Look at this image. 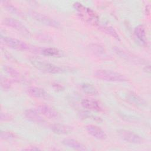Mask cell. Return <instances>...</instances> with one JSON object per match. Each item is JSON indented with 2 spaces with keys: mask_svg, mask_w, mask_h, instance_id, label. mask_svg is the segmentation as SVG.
<instances>
[{
  "mask_svg": "<svg viewBox=\"0 0 151 151\" xmlns=\"http://www.w3.org/2000/svg\"><path fill=\"white\" fill-rule=\"evenodd\" d=\"M73 6L80 17L84 22L94 26L99 25V18L92 9L78 2H75Z\"/></svg>",
  "mask_w": 151,
  "mask_h": 151,
  "instance_id": "6da1fadb",
  "label": "cell"
},
{
  "mask_svg": "<svg viewBox=\"0 0 151 151\" xmlns=\"http://www.w3.org/2000/svg\"><path fill=\"white\" fill-rule=\"evenodd\" d=\"M94 76L98 79L106 81L123 82L127 81V78L124 75L109 70L100 69L96 70L94 73Z\"/></svg>",
  "mask_w": 151,
  "mask_h": 151,
  "instance_id": "7a4b0ae2",
  "label": "cell"
},
{
  "mask_svg": "<svg viewBox=\"0 0 151 151\" xmlns=\"http://www.w3.org/2000/svg\"><path fill=\"white\" fill-rule=\"evenodd\" d=\"M30 61L37 69L42 72L51 74H60L63 72V70L61 68L47 61L37 59H32Z\"/></svg>",
  "mask_w": 151,
  "mask_h": 151,
  "instance_id": "3957f363",
  "label": "cell"
},
{
  "mask_svg": "<svg viewBox=\"0 0 151 151\" xmlns=\"http://www.w3.org/2000/svg\"><path fill=\"white\" fill-rule=\"evenodd\" d=\"M1 41L6 46L17 50L19 51H28L29 50L30 47L27 44L17 38L1 35Z\"/></svg>",
  "mask_w": 151,
  "mask_h": 151,
  "instance_id": "277c9868",
  "label": "cell"
},
{
  "mask_svg": "<svg viewBox=\"0 0 151 151\" xmlns=\"http://www.w3.org/2000/svg\"><path fill=\"white\" fill-rule=\"evenodd\" d=\"M3 23L9 27H11L24 35H29V31L27 28L19 20L12 18H6L4 19Z\"/></svg>",
  "mask_w": 151,
  "mask_h": 151,
  "instance_id": "5b68a950",
  "label": "cell"
},
{
  "mask_svg": "<svg viewBox=\"0 0 151 151\" xmlns=\"http://www.w3.org/2000/svg\"><path fill=\"white\" fill-rule=\"evenodd\" d=\"M118 134L123 140L129 143H141L143 141L140 136L130 130L121 129L118 131Z\"/></svg>",
  "mask_w": 151,
  "mask_h": 151,
  "instance_id": "8992f818",
  "label": "cell"
},
{
  "mask_svg": "<svg viewBox=\"0 0 151 151\" xmlns=\"http://www.w3.org/2000/svg\"><path fill=\"white\" fill-rule=\"evenodd\" d=\"M31 14L35 20L41 22V24L54 28L60 27V24L57 21L50 18L48 16L36 12H32Z\"/></svg>",
  "mask_w": 151,
  "mask_h": 151,
  "instance_id": "52a82bcc",
  "label": "cell"
},
{
  "mask_svg": "<svg viewBox=\"0 0 151 151\" xmlns=\"http://www.w3.org/2000/svg\"><path fill=\"white\" fill-rule=\"evenodd\" d=\"M37 111L40 114L49 119H55L58 116V111L52 107L45 104H40L36 108Z\"/></svg>",
  "mask_w": 151,
  "mask_h": 151,
  "instance_id": "ba28073f",
  "label": "cell"
},
{
  "mask_svg": "<svg viewBox=\"0 0 151 151\" xmlns=\"http://www.w3.org/2000/svg\"><path fill=\"white\" fill-rule=\"evenodd\" d=\"M86 130L91 136L99 140H105L107 138L106 133L97 126L88 124L86 126Z\"/></svg>",
  "mask_w": 151,
  "mask_h": 151,
  "instance_id": "9c48e42d",
  "label": "cell"
},
{
  "mask_svg": "<svg viewBox=\"0 0 151 151\" xmlns=\"http://www.w3.org/2000/svg\"><path fill=\"white\" fill-rule=\"evenodd\" d=\"M27 91L29 95L35 98L48 99L50 97L49 94L44 89L40 87H29Z\"/></svg>",
  "mask_w": 151,
  "mask_h": 151,
  "instance_id": "30bf717a",
  "label": "cell"
},
{
  "mask_svg": "<svg viewBox=\"0 0 151 151\" xmlns=\"http://www.w3.org/2000/svg\"><path fill=\"white\" fill-rule=\"evenodd\" d=\"M24 114L25 117L31 122L38 123H44V120L42 118V117L40 116V114L37 111L36 109H27L25 110Z\"/></svg>",
  "mask_w": 151,
  "mask_h": 151,
  "instance_id": "8fae6325",
  "label": "cell"
},
{
  "mask_svg": "<svg viewBox=\"0 0 151 151\" xmlns=\"http://www.w3.org/2000/svg\"><path fill=\"white\" fill-rule=\"evenodd\" d=\"M81 106L87 110H92V111H101L102 110V108L99 102L97 101L89 99H85L81 101Z\"/></svg>",
  "mask_w": 151,
  "mask_h": 151,
  "instance_id": "7c38bea8",
  "label": "cell"
},
{
  "mask_svg": "<svg viewBox=\"0 0 151 151\" xmlns=\"http://www.w3.org/2000/svg\"><path fill=\"white\" fill-rule=\"evenodd\" d=\"M51 130L55 133L60 134H68L71 132V127L63 124H52L50 126Z\"/></svg>",
  "mask_w": 151,
  "mask_h": 151,
  "instance_id": "4fadbf2b",
  "label": "cell"
},
{
  "mask_svg": "<svg viewBox=\"0 0 151 151\" xmlns=\"http://www.w3.org/2000/svg\"><path fill=\"white\" fill-rule=\"evenodd\" d=\"M62 143L65 146L72 148L77 150H87L86 146L79 142L78 141L73 139H65L63 140Z\"/></svg>",
  "mask_w": 151,
  "mask_h": 151,
  "instance_id": "5bb4252c",
  "label": "cell"
},
{
  "mask_svg": "<svg viewBox=\"0 0 151 151\" xmlns=\"http://www.w3.org/2000/svg\"><path fill=\"white\" fill-rule=\"evenodd\" d=\"M40 52L44 55L48 57H60L63 55L62 52L56 48H45L42 49H40Z\"/></svg>",
  "mask_w": 151,
  "mask_h": 151,
  "instance_id": "9a60e30c",
  "label": "cell"
},
{
  "mask_svg": "<svg viewBox=\"0 0 151 151\" xmlns=\"http://www.w3.org/2000/svg\"><path fill=\"white\" fill-rule=\"evenodd\" d=\"M134 33L137 40L142 44H146V35L144 27L142 25H137L134 31Z\"/></svg>",
  "mask_w": 151,
  "mask_h": 151,
  "instance_id": "2e32d148",
  "label": "cell"
},
{
  "mask_svg": "<svg viewBox=\"0 0 151 151\" xmlns=\"http://www.w3.org/2000/svg\"><path fill=\"white\" fill-rule=\"evenodd\" d=\"M100 29L103 31L104 32L110 35L111 37H112L113 38H115L117 40L120 41V37L118 34V33L117 32V31L114 29V28H113L111 26H108V25H101V26H99Z\"/></svg>",
  "mask_w": 151,
  "mask_h": 151,
  "instance_id": "e0dca14e",
  "label": "cell"
},
{
  "mask_svg": "<svg viewBox=\"0 0 151 151\" xmlns=\"http://www.w3.org/2000/svg\"><path fill=\"white\" fill-rule=\"evenodd\" d=\"M81 88L84 93L89 95H96L98 93L97 88L91 84L83 83L81 84Z\"/></svg>",
  "mask_w": 151,
  "mask_h": 151,
  "instance_id": "ac0fdd59",
  "label": "cell"
},
{
  "mask_svg": "<svg viewBox=\"0 0 151 151\" xmlns=\"http://www.w3.org/2000/svg\"><path fill=\"white\" fill-rule=\"evenodd\" d=\"M88 48L92 52H93L94 54H96L97 55L104 54L106 52L104 48L101 45L97 44L91 43L89 45Z\"/></svg>",
  "mask_w": 151,
  "mask_h": 151,
  "instance_id": "d6986e66",
  "label": "cell"
},
{
  "mask_svg": "<svg viewBox=\"0 0 151 151\" xmlns=\"http://www.w3.org/2000/svg\"><path fill=\"white\" fill-rule=\"evenodd\" d=\"M128 99L132 103H133L136 104L140 105L142 106L146 105L145 101L143 99H142L141 97L136 95V94H133V93L129 94L128 96Z\"/></svg>",
  "mask_w": 151,
  "mask_h": 151,
  "instance_id": "ffe728a7",
  "label": "cell"
},
{
  "mask_svg": "<svg viewBox=\"0 0 151 151\" xmlns=\"http://www.w3.org/2000/svg\"><path fill=\"white\" fill-rule=\"evenodd\" d=\"M0 137L1 139L3 140H12L16 137V135L15 133L9 132V131H1Z\"/></svg>",
  "mask_w": 151,
  "mask_h": 151,
  "instance_id": "44dd1931",
  "label": "cell"
},
{
  "mask_svg": "<svg viewBox=\"0 0 151 151\" xmlns=\"http://www.w3.org/2000/svg\"><path fill=\"white\" fill-rule=\"evenodd\" d=\"M2 5L4 6V7L8 11H11V12H13L15 14L17 15H20L19 11L12 4H11L9 2H6V1H2Z\"/></svg>",
  "mask_w": 151,
  "mask_h": 151,
  "instance_id": "7402d4cb",
  "label": "cell"
},
{
  "mask_svg": "<svg viewBox=\"0 0 151 151\" xmlns=\"http://www.w3.org/2000/svg\"><path fill=\"white\" fill-rule=\"evenodd\" d=\"M4 70L11 77L14 78H17L19 77V73L12 67L8 65H4Z\"/></svg>",
  "mask_w": 151,
  "mask_h": 151,
  "instance_id": "603a6c76",
  "label": "cell"
},
{
  "mask_svg": "<svg viewBox=\"0 0 151 151\" xmlns=\"http://www.w3.org/2000/svg\"><path fill=\"white\" fill-rule=\"evenodd\" d=\"M1 84L2 88L4 90L9 89L11 86L10 81L7 78H6L5 77H3L2 76H1Z\"/></svg>",
  "mask_w": 151,
  "mask_h": 151,
  "instance_id": "cb8c5ba5",
  "label": "cell"
},
{
  "mask_svg": "<svg viewBox=\"0 0 151 151\" xmlns=\"http://www.w3.org/2000/svg\"><path fill=\"white\" fill-rule=\"evenodd\" d=\"M10 119V116L6 113L1 112V120L6 121V120H9Z\"/></svg>",
  "mask_w": 151,
  "mask_h": 151,
  "instance_id": "d4e9b609",
  "label": "cell"
},
{
  "mask_svg": "<svg viewBox=\"0 0 151 151\" xmlns=\"http://www.w3.org/2000/svg\"><path fill=\"white\" fill-rule=\"evenodd\" d=\"M23 150H40L38 147H28V148H25Z\"/></svg>",
  "mask_w": 151,
  "mask_h": 151,
  "instance_id": "484cf974",
  "label": "cell"
}]
</instances>
